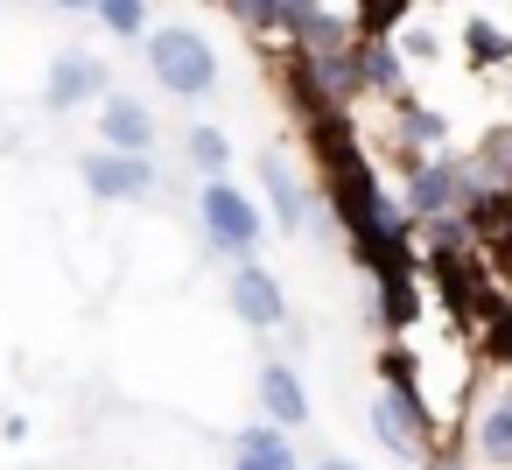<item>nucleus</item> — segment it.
<instances>
[{
	"label": "nucleus",
	"instance_id": "nucleus-1",
	"mask_svg": "<svg viewBox=\"0 0 512 470\" xmlns=\"http://www.w3.org/2000/svg\"><path fill=\"white\" fill-rule=\"evenodd\" d=\"M141 43H148V71H155V85H162L169 99H211V92H218V50H211L204 29L169 22V29H148Z\"/></svg>",
	"mask_w": 512,
	"mask_h": 470
},
{
	"label": "nucleus",
	"instance_id": "nucleus-2",
	"mask_svg": "<svg viewBox=\"0 0 512 470\" xmlns=\"http://www.w3.org/2000/svg\"><path fill=\"white\" fill-rule=\"evenodd\" d=\"M197 225H204V239H211V253H225V260H246L253 246H260V204L239 190V183H225V176H204L197 183Z\"/></svg>",
	"mask_w": 512,
	"mask_h": 470
},
{
	"label": "nucleus",
	"instance_id": "nucleus-3",
	"mask_svg": "<svg viewBox=\"0 0 512 470\" xmlns=\"http://www.w3.org/2000/svg\"><path fill=\"white\" fill-rule=\"evenodd\" d=\"M78 176L99 204H148L155 197V162L134 148H92V155H78Z\"/></svg>",
	"mask_w": 512,
	"mask_h": 470
},
{
	"label": "nucleus",
	"instance_id": "nucleus-4",
	"mask_svg": "<svg viewBox=\"0 0 512 470\" xmlns=\"http://www.w3.org/2000/svg\"><path fill=\"white\" fill-rule=\"evenodd\" d=\"M372 428H379V442L400 456V463H428V449H435V435H428V414H421V393L414 386H386L379 400H372Z\"/></svg>",
	"mask_w": 512,
	"mask_h": 470
},
{
	"label": "nucleus",
	"instance_id": "nucleus-5",
	"mask_svg": "<svg viewBox=\"0 0 512 470\" xmlns=\"http://www.w3.org/2000/svg\"><path fill=\"white\" fill-rule=\"evenodd\" d=\"M106 92H113V71H106V57H92V50H64V57L50 64V78H43V106H50V113L99 106Z\"/></svg>",
	"mask_w": 512,
	"mask_h": 470
},
{
	"label": "nucleus",
	"instance_id": "nucleus-6",
	"mask_svg": "<svg viewBox=\"0 0 512 470\" xmlns=\"http://www.w3.org/2000/svg\"><path fill=\"white\" fill-rule=\"evenodd\" d=\"M225 302H232V316H239L246 330H281V323H288V295H281V281H274V274H267L253 253L232 267Z\"/></svg>",
	"mask_w": 512,
	"mask_h": 470
},
{
	"label": "nucleus",
	"instance_id": "nucleus-7",
	"mask_svg": "<svg viewBox=\"0 0 512 470\" xmlns=\"http://www.w3.org/2000/svg\"><path fill=\"white\" fill-rule=\"evenodd\" d=\"M155 134H162V127H155V113H148L141 99H127V92H106V99H99V141H106V148H134V155H148Z\"/></svg>",
	"mask_w": 512,
	"mask_h": 470
},
{
	"label": "nucleus",
	"instance_id": "nucleus-8",
	"mask_svg": "<svg viewBox=\"0 0 512 470\" xmlns=\"http://www.w3.org/2000/svg\"><path fill=\"white\" fill-rule=\"evenodd\" d=\"M232 470H302V456H295V442H288L281 421H253L232 442Z\"/></svg>",
	"mask_w": 512,
	"mask_h": 470
},
{
	"label": "nucleus",
	"instance_id": "nucleus-9",
	"mask_svg": "<svg viewBox=\"0 0 512 470\" xmlns=\"http://www.w3.org/2000/svg\"><path fill=\"white\" fill-rule=\"evenodd\" d=\"M260 407H267V421L302 428V421H309V386H302V372L281 365V358H267V365H260Z\"/></svg>",
	"mask_w": 512,
	"mask_h": 470
},
{
	"label": "nucleus",
	"instance_id": "nucleus-10",
	"mask_svg": "<svg viewBox=\"0 0 512 470\" xmlns=\"http://www.w3.org/2000/svg\"><path fill=\"white\" fill-rule=\"evenodd\" d=\"M407 211L414 218H435V211H456V162H407Z\"/></svg>",
	"mask_w": 512,
	"mask_h": 470
},
{
	"label": "nucleus",
	"instance_id": "nucleus-11",
	"mask_svg": "<svg viewBox=\"0 0 512 470\" xmlns=\"http://www.w3.org/2000/svg\"><path fill=\"white\" fill-rule=\"evenodd\" d=\"M260 183H267V204H274V225L302 239V225H309V197H302V183H295V169H288L281 155H260Z\"/></svg>",
	"mask_w": 512,
	"mask_h": 470
},
{
	"label": "nucleus",
	"instance_id": "nucleus-12",
	"mask_svg": "<svg viewBox=\"0 0 512 470\" xmlns=\"http://www.w3.org/2000/svg\"><path fill=\"white\" fill-rule=\"evenodd\" d=\"M407 8H414V0H351V29L358 36H393L407 22Z\"/></svg>",
	"mask_w": 512,
	"mask_h": 470
},
{
	"label": "nucleus",
	"instance_id": "nucleus-13",
	"mask_svg": "<svg viewBox=\"0 0 512 470\" xmlns=\"http://www.w3.org/2000/svg\"><path fill=\"white\" fill-rule=\"evenodd\" d=\"M183 155L197 162V176H225V162H232V141H225L218 127H190V134H183Z\"/></svg>",
	"mask_w": 512,
	"mask_h": 470
},
{
	"label": "nucleus",
	"instance_id": "nucleus-14",
	"mask_svg": "<svg viewBox=\"0 0 512 470\" xmlns=\"http://www.w3.org/2000/svg\"><path fill=\"white\" fill-rule=\"evenodd\" d=\"M92 15H99L106 36H120V43H141V36H148V0H99Z\"/></svg>",
	"mask_w": 512,
	"mask_h": 470
},
{
	"label": "nucleus",
	"instance_id": "nucleus-15",
	"mask_svg": "<svg viewBox=\"0 0 512 470\" xmlns=\"http://www.w3.org/2000/svg\"><path fill=\"white\" fill-rule=\"evenodd\" d=\"M477 449H484V463H512V393L477 421Z\"/></svg>",
	"mask_w": 512,
	"mask_h": 470
},
{
	"label": "nucleus",
	"instance_id": "nucleus-16",
	"mask_svg": "<svg viewBox=\"0 0 512 470\" xmlns=\"http://www.w3.org/2000/svg\"><path fill=\"white\" fill-rule=\"evenodd\" d=\"M463 50H470L477 64H505V57H512V36L491 29V22H470V29H463Z\"/></svg>",
	"mask_w": 512,
	"mask_h": 470
},
{
	"label": "nucleus",
	"instance_id": "nucleus-17",
	"mask_svg": "<svg viewBox=\"0 0 512 470\" xmlns=\"http://www.w3.org/2000/svg\"><path fill=\"white\" fill-rule=\"evenodd\" d=\"M400 120H407V141H421V148H442V141H449V120H442L435 106H407Z\"/></svg>",
	"mask_w": 512,
	"mask_h": 470
},
{
	"label": "nucleus",
	"instance_id": "nucleus-18",
	"mask_svg": "<svg viewBox=\"0 0 512 470\" xmlns=\"http://www.w3.org/2000/svg\"><path fill=\"white\" fill-rule=\"evenodd\" d=\"M232 15L253 29H281V0H232Z\"/></svg>",
	"mask_w": 512,
	"mask_h": 470
},
{
	"label": "nucleus",
	"instance_id": "nucleus-19",
	"mask_svg": "<svg viewBox=\"0 0 512 470\" xmlns=\"http://www.w3.org/2000/svg\"><path fill=\"white\" fill-rule=\"evenodd\" d=\"M435 50H442V43H435V29H400V57H407V64H428Z\"/></svg>",
	"mask_w": 512,
	"mask_h": 470
},
{
	"label": "nucleus",
	"instance_id": "nucleus-20",
	"mask_svg": "<svg viewBox=\"0 0 512 470\" xmlns=\"http://www.w3.org/2000/svg\"><path fill=\"white\" fill-rule=\"evenodd\" d=\"M484 239H491V260H498V274H505V288H512V218H505V225H491Z\"/></svg>",
	"mask_w": 512,
	"mask_h": 470
},
{
	"label": "nucleus",
	"instance_id": "nucleus-21",
	"mask_svg": "<svg viewBox=\"0 0 512 470\" xmlns=\"http://www.w3.org/2000/svg\"><path fill=\"white\" fill-rule=\"evenodd\" d=\"M43 8H71L78 15V8H99V0H43Z\"/></svg>",
	"mask_w": 512,
	"mask_h": 470
},
{
	"label": "nucleus",
	"instance_id": "nucleus-22",
	"mask_svg": "<svg viewBox=\"0 0 512 470\" xmlns=\"http://www.w3.org/2000/svg\"><path fill=\"white\" fill-rule=\"evenodd\" d=\"M316 470H358V463H351V456H323Z\"/></svg>",
	"mask_w": 512,
	"mask_h": 470
}]
</instances>
